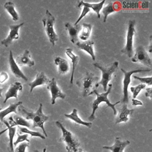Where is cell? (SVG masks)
Instances as JSON below:
<instances>
[{"label":"cell","mask_w":152,"mask_h":152,"mask_svg":"<svg viewBox=\"0 0 152 152\" xmlns=\"http://www.w3.org/2000/svg\"><path fill=\"white\" fill-rule=\"evenodd\" d=\"M23 90V86L21 83L16 81L14 82L10 86L9 88L5 94V100L4 103H6L7 100L11 97L17 98L18 97V91H21Z\"/></svg>","instance_id":"15"},{"label":"cell","mask_w":152,"mask_h":152,"mask_svg":"<svg viewBox=\"0 0 152 152\" xmlns=\"http://www.w3.org/2000/svg\"><path fill=\"white\" fill-rule=\"evenodd\" d=\"M130 144V141L128 140L122 141L120 138L116 137L115 140L114 144L112 146L104 145L103 147L104 149H107L111 151V152H124V148Z\"/></svg>","instance_id":"16"},{"label":"cell","mask_w":152,"mask_h":152,"mask_svg":"<svg viewBox=\"0 0 152 152\" xmlns=\"http://www.w3.org/2000/svg\"><path fill=\"white\" fill-rule=\"evenodd\" d=\"M136 22L134 20H131L128 23V27L126 34V44L125 47L121 50L122 53L126 54L129 58H132L133 56V39L135 34Z\"/></svg>","instance_id":"7"},{"label":"cell","mask_w":152,"mask_h":152,"mask_svg":"<svg viewBox=\"0 0 152 152\" xmlns=\"http://www.w3.org/2000/svg\"><path fill=\"white\" fill-rule=\"evenodd\" d=\"M1 108H0V110H1Z\"/></svg>","instance_id":"44"},{"label":"cell","mask_w":152,"mask_h":152,"mask_svg":"<svg viewBox=\"0 0 152 152\" xmlns=\"http://www.w3.org/2000/svg\"><path fill=\"white\" fill-rule=\"evenodd\" d=\"M149 45H148V50L149 53H151L152 52V36L150 35L149 37Z\"/></svg>","instance_id":"39"},{"label":"cell","mask_w":152,"mask_h":152,"mask_svg":"<svg viewBox=\"0 0 152 152\" xmlns=\"http://www.w3.org/2000/svg\"><path fill=\"white\" fill-rule=\"evenodd\" d=\"M23 24L24 23H21L16 25H10L9 26L10 30L9 34L7 38L1 41V44L4 45L5 47H8L11 44L14 40H17L19 38V29L23 26Z\"/></svg>","instance_id":"11"},{"label":"cell","mask_w":152,"mask_h":152,"mask_svg":"<svg viewBox=\"0 0 152 152\" xmlns=\"http://www.w3.org/2000/svg\"><path fill=\"white\" fill-rule=\"evenodd\" d=\"M8 62L10 65V68L12 72V74L17 77L19 78H22L24 81H28V78L24 74V73L19 68V66L16 64L15 61L14 59L13 54L11 50H10V54L8 57Z\"/></svg>","instance_id":"14"},{"label":"cell","mask_w":152,"mask_h":152,"mask_svg":"<svg viewBox=\"0 0 152 152\" xmlns=\"http://www.w3.org/2000/svg\"><path fill=\"white\" fill-rule=\"evenodd\" d=\"M64 116L66 118L74 121L77 124L84 125L89 128H90L92 126V124L91 122L84 121L79 118V116H78V114H77V109H73L72 112L71 113H69V114L65 113V114H64Z\"/></svg>","instance_id":"24"},{"label":"cell","mask_w":152,"mask_h":152,"mask_svg":"<svg viewBox=\"0 0 152 152\" xmlns=\"http://www.w3.org/2000/svg\"><path fill=\"white\" fill-rule=\"evenodd\" d=\"M22 103L23 102L21 101L15 103H11L8 107L2 110H0V121L2 122L3 120H4V118L10 113L14 112L15 113H17V109L18 106L22 104Z\"/></svg>","instance_id":"27"},{"label":"cell","mask_w":152,"mask_h":152,"mask_svg":"<svg viewBox=\"0 0 152 152\" xmlns=\"http://www.w3.org/2000/svg\"><path fill=\"white\" fill-rule=\"evenodd\" d=\"M17 110L18 112L25 118V119H31L33 121V128L36 127L40 128L42 129L45 137H48V135L44 128V123L48 120L49 116L44 115L43 113V104L42 103H40L38 109L35 112L28 110L22 104L18 106Z\"/></svg>","instance_id":"1"},{"label":"cell","mask_w":152,"mask_h":152,"mask_svg":"<svg viewBox=\"0 0 152 152\" xmlns=\"http://www.w3.org/2000/svg\"><path fill=\"white\" fill-rule=\"evenodd\" d=\"M119 4L118 2H109L107 5L103 7L102 9V12L103 15V22L106 21L107 16L114 12L119 10Z\"/></svg>","instance_id":"22"},{"label":"cell","mask_w":152,"mask_h":152,"mask_svg":"<svg viewBox=\"0 0 152 152\" xmlns=\"http://www.w3.org/2000/svg\"><path fill=\"white\" fill-rule=\"evenodd\" d=\"M81 32L78 38L83 41H86L88 40L90 36V33L92 29V25L88 23H83L82 24Z\"/></svg>","instance_id":"28"},{"label":"cell","mask_w":152,"mask_h":152,"mask_svg":"<svg viewBox=\"0 0 152 152\" xmlns=\"http://www.w3.org/2000/svg\"><path fill=\"white\" fill-rule=\"evenodd\" d=\"M94 43L93 40H87L83 42H78L77 43H75V45L79 49L83 50L86 51L87 53H88L91 56L93 61H95L96 56H95L94 49H93Z\"/></svg>","instance_id":"17"},{"label":"cell","mask_w":152,"mask_h":152,"mask_svg":"<svg viewBox=\"0 0 152 152\" xmlns=\"http://www.w3.org/2000/svg\"><path fill=\"white\" fill-rule=\"evenodd\" d=\"M65 27L68 31L69 40L71 42L72 44H75L79 42L78 34L79 32L81 30V25L78 24L77 25H74L69 22H66L65 24Z\"/></svg>","instance_id":"12"},{"label":"cell","mask_w":152,"mask_h":152,"mask_svg":"<svg viewBox=\"0 0 152 152\" xmlns=\"http://www.w3.org/2000/svg\"><path fill=\"white\" fill-rule=\"evenodd\" d=\"M99 79V78L93 73L87 72L83 78L77 80V84L82 90L83 97L90 96L91 91L93 90V88Z\"/></svg>","instance_id":"6"},{"label":"cell","mask_w":152,"mask_h":152,"mask_svg":"<svg viewBox=\"0 0 152 152\" xmlns=\"http://www.w3.org/2000/svg\"><path fill=\"white\" fill-rule=\"evenodd\" d=\"M54 63L58 66V71L59 75H64L68 72L69 70V65L68 62L66 59L60 56H56L54 59Z\"/></svg>","instance_id":"21"},{"label":"cell","mask_w":152,"mask_h":152,"mask_svg":"<svg viewBox=\"0 0 152 152\" xmlns=\"http://www.w3.org/2000/svg\"><path fill=\"white\" fill-rule=\"evenodd\" d=\"M8 122L12 127L15 126H23L27 128L30 127V124L29 122H28L24 118L18 115H15L13 117L10 116L9 118V122Z\"/></svg>","instance_id":"26"},{"label":"cell","mask_w":152,"mask_h":152,"mask_svg":"<svg viewBox=\"0 0 152 152\" xmlns=\"http://www.w3.org/2000/svg\"><path fill=\"white\" fill-rule=\"evenodd\" d=\"M132 104L134 106H142V102L139 100H137L135 99H132Z\"/></svg>","instance_id":"38"},{"label":"cell","mask_w":152,"mask_h":152,"mask_svg":"<svg viewBox=\"0 0 152 152\" xmlns=\"http://www.w3.org/2000/svg\"><path fill=\"white\" fill-rule=\"evenodd\" d=\"M151 92H152V88L151 87L146 88V91L145 93V96L147 97H149L150 100H151V99H152V93H151Z\"/></svg>","instance_id":"37"},{"label":"cell","mask_w":152,"mask_h":152,"mask_svg":"<svg viewBox=\"0 0 152 152\" xmlns=\"http://www.w3.org/2000/svg\"><path fill=\"white\" fill-rule=\"evenodd\" d=\"M47 88L50 91L51 94V104H54L57 98L59 97L62 99L65 98V94L62 93L61 90L58 86L56 81L55 78H52L50 82L48 84Z\"/></svg>","instance_id":"10"},{"label":"cell","mask_w":152,"mask_h":152,"mask_svg":"<svg viewBox=\"0 0 152 152\" xmlns=\"http://www.w3.org/2000/svg\"><path fill=\"white\" fill-rule=\"evenodd\" d=\"M134 111V109H129L126 104L122 103V105L118 110V114L115 119V124L121 122H126L129 119V116L132 115Z\"/></svg>","instance_id":"13"},{"label":"cell","mask_w":152,"mask_h":152,"mask_svg":"<svg viewBox=\"0 0 152 152\" xmlns=\"http://www.w3.org/2000/svg\"><path fill=\"white\" fill-rule=\"evenodd\" d=\"M133 78L139 80L142 84H147L148 86H151V84H152V77H151V76L148 77H139L134 75V76H133Z\"/></svg>","instance_id":"33"},{"label":"cell","mask_w":152,"mask_h":152,"mask_svg":"<svg viewBox=\"0 0 152 152\" xmlns=\"http://www.w3.org/2000/svg\"><path fill=\"white\" fill-rule=\"evenodd\" d=\"M46 148H44L43 150V152H46ZM34 152H39V151L36 150L34 151Z\"/></svg>","instance_id":"41"},{"label":"cell","mask_w":152,"mask_h":152,"mask_svg":"<svg viewBox=\"0 0 152 152\" xmlns=\"http://www.w3.org/2000/svg\"><path fill=\"white\" fill-rule=\"evenodd\" d=\"M8 78V75L5 72H2L0 73V83H3Z\"/></svg>","instance_id":"36"},{"label":"cell","mask_w":152,"mask_h":152,"mask_svg":"<svg viewBox=\"0 0 152 152\" xmlns=\"http://www.w3.org/2000/svg\"><path fill=\"white\" fill-rule=\"evenodd\" d=\"M112 87V84H110L109 85L108 89H107L106 91H105L104 93H100V94L99 93L97 90H96V89H94L92 91H91L90 95L94 94L95 95H96L97 98H96V100H94V102H93L92 105H91V106H92V112H91V114L90 115V116L88 118V119L90 122L93 121L95 119L96 111L98 109L100 103H101L102 102L106 103V104L107 105L108 107H110V108H112V109L113 111L114 115H116L117 111H116V109L115 108V105L117 104H119L120 103V102L119 101V102H116L115 103H110L109 100L107 99V96L111 91Z\"/></svg>","instance_id":"2"},{"label":"cell","mask_w":152,"mask_h":152,"mask_svg":"<svg viewBox=\"0 0 152 152\" xmlns=\"http://www.w3.org/2000/svg\"><path fill=\"white\" fill-rule=\"evenodd\" d=\"M4 8L7 11L12 17V19L14 21H17L19 19V15L15 9V5L14 2L11 1L6 2L4 4Z\"/></svg>","instance_id":"29"},{"label":"cell","mask_w":152,"mask_h":152,"mask_svg":"<svg viewBox=\"0 0 152 152\" xmlns=\"http://www.w3.org/2000/svg\"><path fill=\"white\" fill-rule=\"evenodd\" d=\"M77 152H83V150L81 148H78Z\"/></svg>","instance_id":"42"},{"label":"cell","mask_w":152,"mask_h":152,"mask_svg":"<svg viewBox=\"0 0 152 152\" xmlns=\"http://www.w3.org/2000/svg\"><path fill=\"white\" fill-rule=\"evenodd\" d=\"M83 11H82V12L81 14H80V15L79 16V17L78 18V19L77 20V21L74 23V25H77L78 24V23L82 20L83 18H84L90 11V8H89L88 7H86V6H83Z\"/></svg>","instance_id":"34"},{"label":"cell","mask_w":152,"mask_h":152,"mask_svg":"<svg viewBox=\"0 0 152 152\" xmlns=\"http://www.w3.org/2000/svg\"><path fill=\"white\" fill-rule=\"evenodd\" d=\"M2 123L6 125L7 127V129L8 130V144L7 147V152H14L13 139L15 134L16 128L15 126H11L6 120H3Z\"/></svg>","instance_id":"23"},{"label":"cell","mask_w":152,"mask_h":152,"mask_svg":"<svg viewBox=\"0 0 152 152\" xmlns=\"http://www.w3.org/2000/svg\"><path fill=\"white\" fill-rule=\"evenodd\" d=\"M29 147L28 142H22L14 150V152H26V148Z\"/></svg>","instance_id":"35"},{"label":"cell","mask_w":152,"mask_h":152,"mask_svg":"<svg viewBox=\"0 0 152 152\" xmlns=\"http://www.w3.org/2000/svg\"><path fill=\"white\" fill-rule=\"evenodd\" d=\"M3 90H4L3 88H1V87H0V97H2V91H3Z\"/></svg>","instance_id":"40"},{"label":"cell","mask_w":152,"mask_h":152,"mask_svg":"<svg viewBox=\"0 0 152 152\" xmlns=\"http://www.w3.org/2000/svg\"><path fill=\"white\" fill-rule=\"evenodd\" d=\"M15 62L19 66L27 65L28 66H32L34 65V62L31 59L30 52L26 49L24 53L16 58Z\"/></svg>","instance_id":"20"},{"label":"cell","mask_w":152,"mask_h":152,"mask_svg":"<svg viewBox=\"0 0 152 152\" xmlns=\"http://www.w3.org/2000/svg\"><path fill=\"white\" fill-rule=\"evenodd\" d=\"M0 108H1V106H0Z\"/></svg>","instance_id":"45"},{"label":"cell","mask_w":152,"mask_h":152,"mask_svg":"<svg viewBox=\"0 0 152 152\" xmlns=\"http://www.w3.org/2000/svg\"><path fill=\"white\" fill-rule=\"evenodd\" d=\"M145 87V84H140L134 87H130V90L131 91V92L132 93V97L133 99H135L137 97V96H138V94H139V93L140 92V91L142 89H144Z\"/></svg>","instance_id":"31"},{"label":"cell","mask_w":152,"mask_h":152,"mask_svg":"<svg viewBox=\"0 0 152 152\" xmlns=\"http://www.w3.org/2000/svg\"><path fill=\"white\" fill-rule=\"evenodd\" d=\"M56 125L61 129L62 135L59 141L64 142L66 145V150L68 152H77L80 148V143L78 140L71 132L68 131L64 125L59 121L55 122Z\"/></svg>","instance_id":"3"},{"label":"cell","mask_w":152,"mask_h":152,"mask_svg":"<svg viewBox=\"0 0 152 152\" xmlns=\"http://www.w3.org/2000/svg\"><path fill=\"white\" fill-rule=\"evenodd\" d=\"M50 82V80L46 76L45 73L43 72H40L39 73H37L36 78L34 80L31 81L28 84V86L30 87V92L31 93L33 91V90L39 86H42L43 84H48Z\"/></svg>","instance_id":"19"},{"label":"cell","mask_w":152,"mask_h":152,"mask_svg":"<svg viewBox=\"0 0 152 152\" xmlns=\"http://www.w3.org/2000/svg\"><path fill=\"white\" fill-rule=\"evenodd\" d=\"M65 53L69 57V58L71 59V61L72 62V74H71V78H70V84H72L73 83L74 72H75V70L76 69L77 65L78 64V61L80 60V57L78 55H75L72 52V49L70 48H68L66 49Z\"/></svg>","instance_id":"25"},{"label":"cell","mask_w":152,"mask_h":152,"mask_svg":"<svg viewBox=\"0 0 152 152\" xmlns=\"http://www.w3.org/2000/svg\"><path fill=\"white\" fill-rule=\"evenodd\" d=\"M17 140L14 142H13L14 146H16L19 142H23V141H27V142H30V140L28 138V134H23V135H20L18 132H17Z\"/></svg>","instance_id":"32"},{"label":"cell","mask_w":152,"mask_h":152,"mask_svg":"<svg viewBox=\"0 0 152 152\" xmlns=\"http://www.w3.org/2000/svg\"><path fill=\"white\" fill-rule=\"evenodd\" d=\"M121 70L124 73V78L123 80V97L122 99V103L127 104L129 102L128 97V86L131 83V77L134 73H138L141 72H148L150 71L151 69H138L135 70H132L129 71H126L123 68H121Z\"/></svg>","instance_id":"8"},{"label":"cell","mask_w":152,"mask_h":152,"mask_svg":"<svg viewBox=\"0 0 152 152\" xmlns=\"http://www.w3.org/2000/svg\"><path fill=\"white\" fill-rule=\"evenodd\" d=\"M18 132L20 133H26L27 134H30L31 135V137H39L42 139L45 140L46 138V137L45 136H43L41 133L39 132H36V131H32L29 130L28 129L26 128V127H22L20 126H18Z\"/></svg>","instance_id":"30"},{"label":"cell","mask_w":152,"mask_h":152,"mask_svg":"<svg viewBox=\"0 0 152 152\" xmlns=\"http://www.w3.org/2000/svg\"><path fill=\"white\" fill-rule=\"evenodd\" d=\"M55 21V17L50 12L49 10H46L45 11V14L42 18V23L46 35L52 46H55L56 42L58 40V36L55 32L54 28Z\"/></svg>","instance_id":"5"},{"label":"cell","mask_w":152,"mask_h":152,"mask_svg":"<svg viewBox=\"0 0 152 152\" xmlns=\"http://www.w3.org/2000/svg\"><path fill=\"white\" fill-rule=\"evenodd\" d=\"M2 125H3V123H2V122H1V121H0V128L2 126Z\"/></svg>","instance_id":"43"},{"label":"cell","mask_w":152,"mask_h":152,"mask_svg":"<svg viewBox=\"0 0 152 152\" xmlns=\"http://www.w3.org/2000/svg\"><path fill=\"white\" fill-rule=\"evenodd\" d=\"M133 62H140L147 66H151V59L149 57L144 46L140 45L136 48L135 53L131 58Z\"/></svg>","instance_id":"9"},{"label":"cell","mask_w":152,"mask_h":152,"mask_svg":"<svg viewBox=\"0 0 152 152\" xmlns=\"http://www.w3.org/2000/svg\"><path fill=\"white\" fill-rule=\"evenodd\" d=\"M118 65L119 62L118 61H115L111 65L107 66H102L99 63H94L93 65L94 67L99 68L102 71V74L101 80L96 84L95 87L97 88L100 85L103 87L104 91H106L108 83L112 79V75L113 73H114L116 69L118 68Z\"/></svg>","instance_id":"4"},{"label":"cell","mask_w":152,"mask_h":152,"mask_svg":"<svg viewBox=\"0 0 152 152\" xmlns=\"http://www.w3.org/2000/svg\"><path fill=\"white\" fill-rule=\"evenodd\" d=\"M105 2V0H103L100 2L98 3H89L87 2H84L83 1H78L77 6L79 8L82 7L83 6H86L88 7L89 8L93 10L94 11H95L97 14V16L98 18H100V11L102 10V8L103 7V5Z\"/></svg>","instance_id":"18"}]
</instances>
